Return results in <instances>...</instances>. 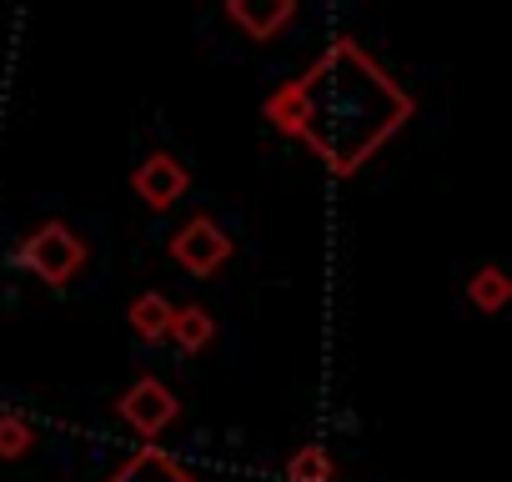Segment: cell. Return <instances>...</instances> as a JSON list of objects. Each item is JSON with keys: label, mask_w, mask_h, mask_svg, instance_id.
Here are the masks:
<instances>
[{"label": "cell", "mask_w": 512, "mask_h": 482, "mask_svg": "<svg viewBox=\"0 0 512 482\" xmlns=\"http://www.w3.org/2000/svg\"><path fill=\"white\" fill-rule=\"evenodd\" d=\"M417 101L352 41L337 36L297 81L277 86L262 116L302 141L332 176H357L407 121Z\"/></svg>", "instance_id": "6da1fadb"}, {"label": "cell", "mask_w": 512, "mask_h": 482, "mask_svg": "<svg viewBox=\"0 0 512 482\" xmlns=\"http://www.w3.org/2000/svg\"><path fill=\"white\" fill-rule=\"evenodd\" d=\"M91 262V247H86V236L71 226V221H41L36 231L21 236V247H16V267H26L36 282H46L51 292H66Z\"/></svg>", "instance_id": "7a4b0ae2"}, {"label": "cell", "mask_w": 512, "mask_h": 482, "mask_svg": "<svg viewBox=\"0 0 512 482\" xmlns=\"http://www.w3.org/2000/svg\"><path fill=\"white\" fill-rule=\"evenodd\" d=\"M166 252H171V262H176L181 272H191V277H216V272L231 262V236L216 226V216L196 211V216H186V221L171 231Z\"/></svg>", "instance_id": "3957f363"}, {"label": "cell", "mask_w": 512, "mask_h": 482, "mask_svg": "<svg viewBox=\"0 0 512 482\" xmlns=\"http://www.w3.org/2000/svg\"><path fill=\"white\" fill-rule=\"evenodd\" d=\"M116 417L141 437V442H156L176 417H181V402H176V392L161 382V377H136L126 392H121V402H116Z\"/></svg>", "instance_id": "277c9868"}, {"label": "cell", "mask_w": 512, "mask_h": 482, "mask_svg": "<svg viewBox=\"0 0 512 482\" xmlns=\"http://www.w3.org/2000/svg\"><path fill=\"white\" fill-rule=\"evenodd\" d=\"M186 186H191V171H186L171 151H151V156L131 171V191H136V201H146L151 211H171V206L186 196Z\"/></svg>", "instance_id": "5b68a950"}, {"label": "cell", "mask_w": 512, "mask_h": 482, "mask_svg": "<svg viewBox=\"0 0 512 482\" xmlns=\"http://www.w3.org/2000/svg\"><path fill=\"white\" fill-rule=\"evenodd\" d=\"M226 21L246 41L267 46V41H277L297 21V0H226Z\"/></svg>", "instance_id": "8992f818"}, {"label": "cell", "mask_w": 512, "mask_h": 482, "mask_svg": "<svg viewBox=\"0 0 512 482\" xmlns=\"http://www.w3.org/2000/svg\"><path fill=\"white\" fill-rule=\"evenodd\" d=\"M106 482H201L196 472H186L171 452H161L156 442H141Z\"/></svg>", "instance_id": "52a82bcc"}, {"label": "cell", "mask_w": 512, "mask_h": 482, "mask_svg": "<svg viewBox=\"0 0 512 482\" xmlns=\"http://www.w3.org/2000/svg\"><path fill=\"white\" fill-rule=\"evenodd\" d=\"M171 297L166 292H141L131 307H126V322H131V332L146 342V347H161L166 342V332H171Z\"/></svg>", "instance_id": "ba28073f"}, {"label": "cell", "mask_w": 512, "mask_h": 482, "mask_svg": "<svg viewBox=\"0 0 512 482\" xmlns=\"http://www.w3.org/2000/svg\"><path fill=\"white\" fill-rule=\"evenodd\" d=\"M166 342H176L186 357H196V352H206V347L216 342V317H211L206 307H196V302H191V307H176Z\"/></svg>", "instance_id": "9c48e42d"}, {"label": "cell", "mask_w": 512, "mask_h": 482, "mask_svg": "<svg viewBox=\"0 0 512 482\" xmlns=\"http://www.w3.org/2000/svg\"><path fill=\"white\" fill-rule=\"evenodd\" d=\"M287 482H337V457L322 442H307L287 457Z\"/></svg>", "instance_id": "30bf717a"}, {"label": "cell", "mask_w": 512, "mask_h": 482, "mask_svg": "<svg viewBox=\"0 0 512 482\" xmlns=\"http://www.w3.org/2000/svg\"><path fill=\"white\" fill-rule=\"evenodd\" d=\"M467 302L477 307V312H502L507 302H512V282L502 277V267H477L472 272V282H467Z\"/></svg>", "instance_id": "8fae6325"}, {"label": "cell", "mask_w": 512, "mask_h": 482, "mask_svg": "<svg viewBox=\"0 0 512 482\" xmlns=\"http://www.w3.org/2000/svg\"><path fill=\"white\" fill-rule=\"evenodd\" d=\"M36 447V427L21 412H0V462H21Z\"/></svg>", "instance_id": "7c38bea8"}]
</instances>
